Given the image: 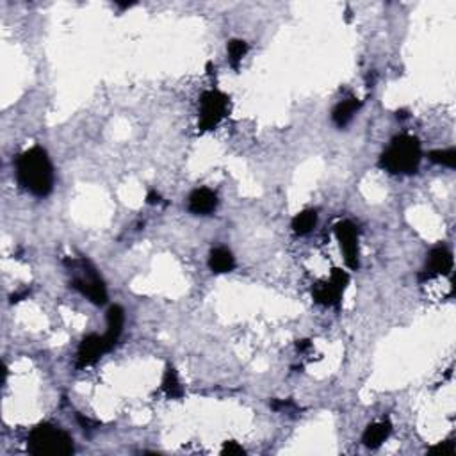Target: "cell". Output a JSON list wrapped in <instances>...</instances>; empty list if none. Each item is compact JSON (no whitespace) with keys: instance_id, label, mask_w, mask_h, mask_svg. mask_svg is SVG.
Instances as JSON below:
<instances>
[{"instance_id":"1","label":"cell","mask_w":456,"mask_h":456,"mask_svg":"<svg viewBox=\"0 0 456 456\" xmlns=\"http://www.w3.org/2000/svg\"><path fill=\"white\" fill-rule=\"evenodd\" d=\"M18 184L25 191L37 198H45L53 189V166L50 157L42 146H33L25 150L17 159Z\"/></svg>"},{"instance_id":"2","label":"cell","mask_w":456,"mask_h":456,"mask_svg":"<svg viewBox=\"0 0 456 456\" xmlns=\"http://www.w3.org/2000/svg\"><path fill=\"white\" fill-rule=\"evenodd\" d=\"M423 160L421 141L408 134L396 136L380 157V168L392 175H412L417 173Z\"/></svg>"},{"instance_id":"3","label":"cell","mask_w":456,"mask_h":456,"mask_svg":"<svg viewBox=\"0 0 456 456\" xmlns=\"http://www.w3.org/2000/svg\"><path fill=\"white\" fill-rule=\"evenodd\" d=\"M27 449L34 456H68L75 451L74 439L53 424H37L29 433Z\"/></svg>"},{"instance_id":"4","label":"cell","mask_w":456,"mask_h":456,"mask_svg":"<svg viewBox=\"0 0 456 456\" xmlns=\"http://www.w3.org/2000/svg\"><path fill=\"white\" fill-rule=\"evenodd\" d=\"M71 269H74V280H71V287L78 291L83 296H86L91 303L95 305H105L107 303V287L103 284V280L96 273L93 264L90 260H74L70 262Z\"/></svg>"},{"instance_id":"5","label":"cell","mask_w":456,"mask_h":456,"mask_svg":"<svg viewBox=\"0 0 456 456\" xmlns=\"http://www.w3.org/2000/svg\"><path fill=\"white\" fill-rule=\"evenodd\" d=\"M228 103H230V99L223 91H205L202 99H200V121H198V128L202 132H207L218 127L219 121L228 112Z\"/></svg>"},{"instance_id":"6","label":"cell","mask_w":456,"mask_h":456,"mask_svg":"<svg viewBox=\"0 0 456 456\" xmlns=\"http://www.w3.org/2000/svg\"><path fill=\"white\" fill-rule=\"evenodd\" d=\"M335 237L339 241L342 255H344L346 266L351 271H357L358 262V230L351 221H341L335 225Z\"/></svg>"},{"instance_id":"7","label":"cell","mask_w":456,"mask_h":456,"mask_svg":"<svg viewBox=\"0 0 456 456\" xmlns=\"http://www.w3.org/2000/svg\"><path fill=\"white\" fill-rule=\"evenodd\" d=\"M107 351L111 350H109V346H107L103 335L90 333V335H86V337L81 341V344H78L77 367L78 369H84V367L93 366V364H96Z\"/></svg>"},{"instance_id":"8","label":"cell","mask_w":456,"mask_h":456,"mask_svg":"<svg viewBox=\"0 0 456 456\" xmlns=\"http://www.w3.org/2000/svg\"><path fill=\"white\" fill-rule=\"evenodd\" d=\"M453 253L446 246H437L428 253L426 267L421 273V280L435 278L440 275H449L453 271Z\"/></svg>"},{"instance_id":"9","label":"cell","mask_w":456,"mask_h":456,"mask_svg":"<svg viewBox=\"0 0 456 456\" xmlns=\"http://www.w3.org/2000/svg\"><path fill=\"white\" fill-rule=\"evenodd\" d=\"M218 194L209 187H200L194 189L187 198V209L194 216H209L218 209Z\"/></svg>"},{"instance_id":"10","label":"cell","mask_w":456,"mask_h":456,"mask_svg":"<svg viewBox=\"0 0 456 456\" xmlns=\"http://www.w3.org/2000/svg\"><path fill=\"white\" fill-rule=\"evenodd\" d=\"M125 326V310L119 305H112L107 310V332L103 333V339H105L109 350H112L116 346V342L119 341L121 333H124Z\"/></svg>"},{"instance_id":"11","label":"cell","mask_w":456,"mask_h":456,"mask_svg":"<svg viewBox=\"0 0 456 456\" xmlns=\"http://www.w3.org/2000/svg\"><path fill=\"white\" fill-rule=\"evenodd\" d=\"M392 433V424L389 421H380L373 423L366 428V432L362 435V442L369 449H378Z\"/></svg>"},{"instance_id":"12","label":"cell","mask_w":456,"mask_h":456,"mask_svg":"<svg viewBox=\"0 0 456 456\" xmlns=\"http://www.w3.org/2000/svg\"><path fill=\"white\" fill-rule=\"evenodd\" d=\"M344 292L337 289L335 285L326 280V282H319L312 287V298L316 303L323 305V307H339Z\"/></svg>"},{"instance_id":"13","label":"cell","mask_w":456,"mask_h":456,"mask_svg":"<svg viewBox=\"0 0 456 456\" xmlns=\"http://www.w3.org/2000/svg\"><path fill=\"white\" fill-rule=\"evenodd\" d=\"M209 267L210 271L216 273V275L232 273L235 269V257L228 248H214L209 255Z\"/></svg>"},{"instance_id":"14","label":"cell","mask_w":456,"mask_h":456,"mask_svg":"<svg viewBox=\"0 0 456 456\" xmlns=\"http://www.w3.org/2000/svg\"><path fill=\"white\" fill-rule=\"evenodd\" d=\"M360 100H357L355 96H350V99L342 100V102H339L337 105L333 107L332 111V121L333 125L337 128H344L346 125L350 124L351 119H353V116L357 115V111L360 109Z\"/></svg>"},{"instance_id":"15","label":"cell","mask_w":456,"mask_h":456,"mask_svg":"<svg viewBox=\"0 0 456 456\" xmlns=\"http://www.w3.org/2000/svg\"><path fill=\"white\" fill-rule=\"evenodd\" d=\"M162 392L169 399H180L184 396V387H182L180 380H178L177 369L171 364L166 366L164 374H162Z\"/></svg>"},{"instance_id":"16","label":"cell","mask_w":456,"mask_h":456,"mask_svg":"<svg viewBox=\"0 0 456 456\" xmlns=\"http://www.w3.org/2000/svg\"><path fill=\"white\" fill-rule=\"evenodd\" d=\"M317 225V212L312 209L301 210L292 218L291 228L296 235H308Z\"/></svg>"},{"instance_id":"17","label":"cell","mask_w":456,"mask_h":456,"mask_svg":"<svg viewBox=\"0 0 456 456\" xmlns=\"http://www.w3.org/2000/svg\"><path fill=\"white\" fill-rule=\"evenodd\" d=\"M226 52H228V62H230L232 68L239 70L244 56L248 53V43L244 40H230L226 45Z\"/></svg>"},{"instance_id":"18","label":"cell","mask_w":456,"mask_h":456,"mask_svg":"<svg viewBox=\"0 0 456 456\" xmlns=\"http://www.w3.org/2000/svg\"><path fill=\"white\" fill-rule=\"evenodd\" d=\"M430 160L433 164L444 166V168H455L456 166V150L455 149H446V150H433L428 153Z\"/></svg>"},{"instance_id":"19","label":"cell","mask_w":456,"mask_h":456,"mask_svg":"<svg viewBox=\"0 0 456 456\" xmlns=\"http://www.w3.org/2000/svg\"><path fill=\"white\" fill-rule=\"evenodd\" d=\"M330 282L344 292L348 284H350V275H348V271L341 269V267H333L332 275H330Z\"/></svg>"},{"instance_id":"20","label":"cell","mask_w":456,"mask_h":456,"mask_svg":"<svg viewBox=\"0 0 456 456\" xmlns=\"http://www.w3.org/2000/svg\"><path fill=\"white\" fill-rule=\"evenodd\" d=\"M269 407H271V410L275 412H289V410H294L296 408V405L292 403V401H289V399H273L271 403H269Z\"/></svg>"},{"instance_id":"21","label":"cell","mask_w":456,"mask_h":456,"mask_svg":"<svg viewBox=\"0 0 456 456\" xmlns=\"http://www.w3.org/2000/svg\"><path fill=\"white\" fill-rule=\"evenodd\" d=\"M223 455H228V456H235V455H244V449L243 446H239L237 442H234V440H230V442H225V446H223L221 449Z\"/></svg>"},{"instance_id":"22","label":"cell","mask_w":456,"mask_h":456,"mask_svg":"<svg viewBox=\"0 0 456 456\" xmlns=\"http://www.w3.org/2000/svg\"><path fill=\"white\" fill-rule=\"evenodd\" d=\"M430 453H433V455L449 456V455H453V453H455V444H453L451 440H448V442H442V444L435 446V448H433Z\"/></svg>"},{"instance_id":"23","label":"cell","mask_w":456,"mask_h":456,"mask_svg":"<svg viewBox=\"0 0 456 456\" xmlns=\"http://www.w3.org/2000/svg\"><path fill=\"white\" fill-rule=\"evenodd\" d=\"M160 200H162V198H160V194L157 193V191H150V193L146 194V203H149V205H159Z\"/></svg>"},{"instance_id":"24","label":"cell","mask_w":456,"mask_h":456,"mask_svg":"<svg viewBox=\"0 0 456 456\" xmlns=\"http://www.w3.org/2000/svg\"><path fill=\"white\" fill-rule=\"evenodd\" d=\"M77 421H78V423H81V426H83L84 430H95V426H96V424L93 423V421H90V419H87V417H83V415H81V414L77 415Z\"/></svg>"},{"instance_id":"25","label":"cell","mask_w":456,"mask_h":456,"mask_svg":"<svg viewBox=\"0 0 456 456\" xmlns=\"http://www.w3.org/2000/svg\"><path fill=\"white\" fill-rule=\"evenodd\" d=\"M310 346H312V344H310V341H298L296 348H298V350H300V351H307L308 348H310Z\"/></svg>"}]
</instances>
